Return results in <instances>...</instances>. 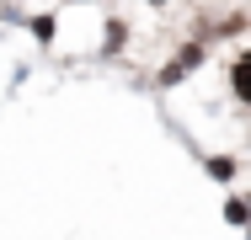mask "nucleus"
I'll use <instances>...</instances> for the list:
<instances>
[{
	"label": "nucleus",
	"instance_id": "2",
	"mask_svg": "<svg viewBox=\"0 0 251 240\" xmlns=\"http://www.w3.org/2000/svg\"><path fill=\"white\" fill-rule=\"evenodd\" d=\"M225 219H230V224H246V203L230 197V203H225Z\"/></svg>",
	"mask_w": 251,
	"mask_h": 240
},
{
	"label": "nucleus",
	"instance_id": "1",
	"mask_svg": "<svg viewBox=\"0 0 251 240\" xmlns=\"http://www.w3.org/2000/svg\"><path fill=\"white\" fill-rule=\"evenodd\" d=\"M198 59H203V48H198V43H193V48H182V59H176V64H171V70L160 75V86H171V80H182V75H187V70H193Z\"/></svg>",
	"mask_w": 251,
	"mask_h": 240
}]
</instances>
